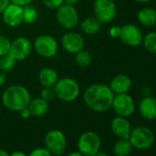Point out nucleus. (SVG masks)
<instances>
[{
    "label": "nucleus",
    "instance_id": "f257e3e1",
    "mask_svg": "<svg viewBox=\"0 0 156 156\" xmlns=\"http://www.w3.org/2000/svg\"><path fill=\"white\" fill-rule=\"evenodd\" d=\"M114 96L109 86L94 84L85 90L84 101L91 110L101 113L111 108Z\"/></svg>",
    "mask_w": 156,
    "mask_h": 156
},
{
    "label": "nucleus",
    "instance_id": "f03ea898",
    "mask_svg": "<svg viewBox=\"0 0 156 156\" xmlns=\"http://www.w3.org/2000/svg\"><path fill=\"white\" fill-rule=\"evenodd\" d=\"M31 100L30 91L23 86L13 85L9 87L2 95V103L9 110L20 111L28 108Z\"/></svg>",
    "mask_w": 156,
    "mask_h": 156
},
{
    "label": "nucleus",
    "instance_id": "7ed1b4c3",
    "mask_svg": "<svg viewBox=\"0 0 156 156\" xmlns=\"http://www.w3.org/2000/svg\"><path fill=\"white\" fill-rule=\"evenodd\" d=\"M56 98L64 102H73L80 96V86L74 79L70 77H63L57 81L53 87Z\"/></svg>",
    "mask_w": 156,
    "mask_h": 156
},
{
    "label": "nucleus",
    "instance_id": "20e7f679",
    "mask_svg": "<svg viewBox=\"0 0 156 156\" xmlns=\"http://www.w3.org/2000/svg\"><path fill=\"white\" fill-rule=\"evenodd\" d=\"M129 140L130 141L133 149L147 150L153 145L155 136L150 128L138 126L134 129H131Z\"/></svg>",
    "mask_w": 156,
    "mask_h": 156
},
{
    "label": "nucleus",
    "instance_id": "39448f33",
    "mask_svg": "<svg viewBox=\"0 0 156 156\" xmlns=\"http://www.w3.org/2000/svg\"><path fill=\"white\" fill-rule=\"evenodd\" d=\"M77 149L85 156H94L101 149V139L97 132L87 131L77 140Z\"/></svg>",
    "mask_w": 156,
    "mask_h": 156
},
{
    "label": "nucleus",
    "instance_id": "423d86ee",
    "mask_svg": "<svg viewBox=\"0 0 156 156\" xmlns=\"http://www.w3.org/2000/svg\"><path fill=\"white\" fill-rule=\"evenodd\" d=\"M33 49L40 56L43 58H52L58 52L59 43L53 36L42 34L35 39Z\"/></svg>",
    "mask_w": 156,
    "mask_h": 156
},
{
    "label": "nucleus",
    "instance_id": "0eeeda50",
    "mask_svg": "<svg viewBox=\"0 0 156 156\" xmlns=\"http://www.w3.org/2000/svg\"><path fill=\"white\" fill-rule=\"evenodd\" d=\"M45 148L52 156L62 155L67 147V140L64 133L60 129H51L45 136Z\"/></svg>",
    "mask_w": 156,
    "mask_h": 156
},
{
    "label": "nucleus",
    "instance_id": "6e6552de",
    "mask_svg": "<svg viewBox=\"0 0 156 156\" xmlns=\"http://www.w3.org/2000/svg\"><path fill=\"white\" fill-rule=\"evenodd\" d=\"M56 20L62 28L73 30L79 23V14L74 6L62 4L56 9Z\"/></svg>",
    "mask_w": 156,
    "mask_h": 156
},
{
    "label": "nucleus",
    "instance_id": "1a4fd4ad",
    "mask_svg": "<svg viewBox=\"0 0 156 156\" xmlns=\"http://www.w3.org/2000/svg\"><path fill=\"white\" fill-rule=\"evenodd\" d=\"M93 10L95 18L102 24L111 22L117 15V6L113 0H95Z\"/></svg>",
    "mask_w": 156,
    "mask_h": 156
},
{
    "label": "nucleus",
    "instance_id": "9d476101",
    "mask_svg": "<svg viewBox=\"0 0 156 156\" xmlns=\"http://www.w3.org/2000/svg\"><path fill=\"white\" fill-rule=\"evenodd\" d=\"M111 108L118 116L128 118L135 111V102L131 96L128 93L115 95Z\"/></svg>",
    "mask_w": 156,
    "mask_h": 156
},
{
    "label": "nucleus",
    "instance_id": "9b49d317",
    "mask_svg": "<svg viewBox=\"0 0 156 156\" xmlns=\"http://www.w3.org/2000/svg\"><path fill=\"white\" fill-rule=\"evenodd\" d=\"M33 44L27 37H18L11 41L9 54L17 61L21 62L26 60L31 53Z\"/></svg>",
    "mask_w": 156,
    "mask_h": 156
},
{
    "label": "nucleus",
    "instance_id": "f8f14e48",
    "mask_svg": "<svg viewBox=\"0 0 156 156\" xmlns=\"http://www.w3.org/2000/svg\"><path fill=\"white\" fill-rule=\"evenodd\" d=\"M61 43L63 50L71 54H75L85 48L84 37L80 33L75 31L66 32L62 37Z\"/></svg>",
    "mask_w": 156,
    "mask_h": 156
},
{
    "label": "nucleus",
    "instance_id": "ddd939ff",
    "mask_svg": "<svg viewBox=\"0 0 156 156\" xmlns=\"http://www.w3.org/2000/svg\"><path fill=\"white\" fill-rule=\"evenodd\" d=\"M119 39L121 41L131 47L140 46L142 43L143 34L142 31L133 24H126L121 27V33Z\"/></svg>",
    "mask_w": 156,
    "mask_h": 156
},
{
    "label": "nucleus",
    "instance_id": "4468645a",
    "mask_svg": "<svg viewBox=\"0 0 156 156\" xmlns=\"http://www.w3.org/2000/svg\"><path fill=\"white\" fill-rule=\"evenodd\" d=\"M2 19L7 26L10 28L19 27L23 23V7L9 3L2 12Z\"/></svg>",
    "mask_w": 156,
    "mask_h": 156
},
{
    "label": "nucleus",
    "instance_id": "2eb2a0df",
    "mask_svg": "<svg viewBox=\"0 0 156 156\" xmlns=\"http://www.w3.org/2000/svg\"><path fill=\"white\" fill-rule=\"evenodd\" d=\"M110 128L113 134L119 139H129L131 131V125L129 121L127 118L121 116H117L112 119Z\"/></svg>",
    "mask_w": 156,
    "mask_h": 156
},
{
    "label": "nucleus",
    "instance_id": "dca6fc26",
    "mask_svg": "<svg viewBox=\"0 0 156 156\" xmlns=\"http://www.w3.org/2000/svg\"><path fill=\"white\" fill-rule=\"evenodd\" d=\"M140 116L147 120H153L156 119V98L146 96L139 103L138 107Z\"/></svg>",
    "mask_w": 156,
    "mask_h": 156
},
{
    "label": "nucleus",
    "instance_id": "f3484780",
    "mask_svg": "<svg viewBox=\"0 0 156 156\" xmlns=\"http://www.w3.org/2000/svg\"><path fill=\"white\" fill-rule=\"evenodd\" d=\"M131 79L126 74L119 73L112 78L109 84V87L114 93V95L128 93L131 88Z\"/></svg>",
    "mask_w": 156,
    "mask_h": 156
},
{
    "label": "nucleus",
    "instance_id": "a211bd4d",
    "mask_svg": "<svg viewBox=\"0 0 156 156\" xmlns=\"http://www.w3.org/2000/svg\"><path fill=\"white\" fill-rule=\"evenodd\" d=\"M39 81L43 87H53L59 80L57 72L50 67L42 68L39 73Z\"/></svg>",
    "mask_w": 156,
    "mask_h": 156
},
{
    "label": "nucleus",
    "instance_id": "6ab92c4d",
    "mask_svg": "<svg viewBox=\"0 0 156 156\" xmlns=\"http://www.w3.org/2000/svg\"><path fill=\"white\" fill-rule=\"evenodd\" d=\"M28 108L30 112L31 116L34 117H42L44 115H46L49 111L50 108V105L49 102L44 100L43 98H36L34 99H31Z\"/></svg>",
    "mask_w": 156,
    "mask_h": 156
},
{
    "label": "nucleus",
    "instance_id": "aec40b11",
    "mask_svg": "<svg viewBox=\"0 0 156 156\" xmlns=\"http://www.w3.org/2000/svg\"><path fill=\"white\" fill-rule=\"evenodd\" d=\"M139 22L145 27H153L156 25V10L151 8H144L138 12Z\"/></svg>",
    "mask_w": 156,
    "mask_h": 156
},
{
    "label": "nucleus",
    "instance_id": "412c9836",
    "mask_svg": "<svg viewBox=\"0 0 156 156\" xmlns=\"http://www.w3.org/2000/svg\"><path fill=\"white\" fill-rule=\"evenodd\" d=\"M80 27L84 33L87 35H94L100 30L102 27V23L95 17H89L85 19L81 22Z\"/></svg>",
    "mask_w": 156,
    "mask_h": 156
},
{
    "label": "nucleus",
    "instance_id": "4be33fe9",
    "mask_svg": "<svg viewBox=\"0 0 156 156\" xmlns=\"http://www.w3.org/2000/svg\"><path fill=\"white\" fill-rule=\"evenodd\" d=\"M133 147L129 139H119L113 146V151L116 156H129Z\"/></svg>",
    "mask_w": 156,
    "mask_h": 156
},
{
    "label": "nucleus",
    "instance_id": "5701e85b",
    "mask_svg": "<svg viewBox=\"0 0 156 156\" xmlns=\"http://www.w3.org/2000/svg\"><path fill=\"white\" fill-rule=\"evenodd\" d=\"M74 55H75L76 64L81 68L88 67L92 62V56L90 52L86 50H82L80 51H78Z\"/></svg>",
    "mask_w": 156,
    "mask_h": 156
},
{
    "label": "nucleus",
    "instance_id": "b1692460",
    "mask_svg": "<svg viewBox=\"0 0 156 156\" xmlns=\"http://www.w3.org/2000/svg\"><path fill=\"white\" fill-rule=\"evenodd\" d=\"M38 17V10L34 7H31L30 5L23 7V22L26 24H33L37 21Z\"/></svg>",
    "mask_w": 156,
    "mask_h": 156
},
{
    "label": "nucleus",
    "instance_id": "393cba45",
    "mask_svg": "<svg viewBox=\"0 0 156 156\" xmlns=\"http://www.w3.org/2000/svg\"><path fill=\"white\" fill-rule=\"evenodd\" d=\"M142 44L146 51L151 53L156 54V31L147 33L142 40Z\"/></svg>",
    "mask_w": 156,
    "mask_h": 156
},
{
    "label": "nucleus",
    "instance_id": "a878e982",
    "mask_svg": "<svg viewBox=\"0 0 156 156\" xmlns=\"http://www.w3.org/2000/svg\"><path fill=\"white\" fill-rule=\"evenodd\" d=\"M17 61L9 54H6L3 56H0V71L8 73L14 69L16 66Z\"/></svg>",
    "mask_w": 156,
    "mask_h": 156
},
{
    "label": "nucleus",
    "instance_id": "bb28decb",
    "mask_svg": "<svg viewBox=\"0 0 156 156\" xmlns=\"http://www.w3.org/2000/svg\"><path fill=\"white\" fill-rule=\"evenodd\" d=\"M11 41L5 35L0 34V56L9 53Z\"/></svg>",
    "mask_w": 156,
    "mask_h": 156
},
{
    "label": "nucleus",
    "instance_id": "cd10ccee",
    "mask_svg": "<svg viewBox=\"0 0 156 156\" xmlns=\"http://www.w3.org/2000/svg\"><path fill=\"white\" fill-rule=\"evenodd\" d=\"M41 98L50 102L56 98L55 90L53 87H43L41 91Z\"/></svg>",
    "mask_w": 156,
    "mask_h": 156
},
{
    "label": "nucleus",
    "instance_id": "c85d7f7f",
    "mask_svg": "<svg viewBox=\"0 0 156 156\" xmlns=\"http://www.w3.org/2000/svg\"><path fill=\"white\" fill-rule=\"evenodd\" d=\"M42 3L47 9L56 10L63 4V0H42Z\"/></svg>",
    "mask_w": 156,
    "mask_h": 156
},
{
    "label": "nucleus",
    "instance_id": "c756f323",
    "mask_svg": "<svg viewBox=\"0 0 156 156\" xmlns=\"http://www.w3.org/2000/svg\"><path fill=\"white\" fill-rule=\"evenodd\" d=\"M29 156H52V154L46 148H37L34 149Z\"/></svg>",
    "mask_w": 156,
    "mask_h": 156
},
{
    "label": "nucleus",
    "instance_id": "7c9ffc66",
    "mask_svg": "<svg viewBox=\"0 0 156 156\" xmlns=\"http://www.w3.org/2000/svg\"><path fill=\"white\" fill-rule=\"evenodd\" d=\"M121 33V27L119 26H113L109 29V35L113 39H118L120 37Z\"/></svg>",
    "mask_w": 156,
    "mask_h": 156
},
{
    "label": "nucleus",
    "instance_id": "2f4dec72",
    "mask_svg": "<svg viewBox=\"0 0 156 156\" xmlns=\"http://www.w3.org/2000/svg\"><path fill=\"white\" fill-rule=\"evenodd\" d=\"M32 1H33V0H10V3L24 7V6L30 5Z\"/></svg>",
    "mask_w": 156,
    "mask_h": 156
},
{
    "label": "nucleus",
    "instance_id": "473e14b6",
    "mask_svg": "<svg viewBox=\"0 0 156 156\" xmlns=\"http://www.w3.org/2000/svg\"><path fill=\"white\" fill-rule=\"evenodd\" d=\"M10 0H0V14H2L4 9L9 6Z\"/></svg>",
    "mask_w": 156,
    "mask_h": 156
},
{
    "label": "nucleus",
    "instance_id": "72a5a7b5",
    "mask_svg": "<svg viewBox=\"0 0 156 156\" xmlns=\"http://www.w3.org/2000/svg\"><path fill=\"white\" fill-rule=\"evenodd\" d=\"M20 113L21 118H23V119H29V118L31 116V115H30V110H29V108H24V109L20 110Z\"/></svg>",
    "mask_w": 156,
    "mask_h": 156
},
{
    "label": "nucleus",
    "instance_id": "f704fd0d",
    "mask_svg": "<svg viewBox=\"0 0 156 156\" xmlns=\"http://www.w3.org/2000/svg\"><path fill=\"white\" fill-rule=\"evenodd\" d=\"M7 82V74L5 72L0 71V87L4 86Z\"/></svg>",
    "mask_w": 156,
    "mask_h": 156
},
{
    "label": "nucleus",
    "instance_id": "c9c22d12",
    "mask_svg": "<svg viewBox=\"0 0 156 156\" xmlns=\"http://www.w3.org/2000/svg\"><path fill=\"white\" fill-rule=\"evenodd\" d=\"M78 2H79V0H63V4L70 6H75Z\"/></svg>",
    "mask_w": 156,
    "mask_h": 156
},
{
    "label": "nucleus",
    "instance_id": "e433bc0d",
    "mask_svg": "<svg viewBox=\"0 0 156 156\" xmlns=\"http://www.w3.org/2000/svg\"><path fill=\"white\" fill-rule=\"evenodd\" d=\"M10 156H28L26 153H24L23 151H13Z\"/></svg>",
    "mask_w": 156,
    "mask_h": 156
},
{
    "label": "nucleus",
    "instance_id": "4c0bfd02",
    "mask_svg": "<svg viewBox=\"0 0 156 156\" xmlns=\"http://www.w3.org/2000/svg\"><path fill=\"white\" fill-rule=\"evenodd\" d=\"M67 156H85L84 154H82L80 151H73V152H71V153H69Z\"/></svg>",
    "mask_w": 156,
    "mask_h": 156
},
{
    "label": "nucleus",
    "instance_id": "58836bf2",
    "mask_svg": "<svg viewBox=\"0 0 156 156\" xmlns=\"http://www.w3.org/2000/svg\"><path fill=\"white\" fill-rule=\"evenodd\" d=\"M94 156H109L107 152H105V151H98Z\"/></svg>",
    "mask_w": 156,
    "mask_h": 156
},
{
    "label": "nucleus",
    "instance_id": "ea45409f",
    "mask_svg": "<svg viewBox=\"0 0 156 156\" xmlns=\"http://www.w3.org/2000/svg\"><path fill=\"white\" fill-rule=\"evenodd\" d=\"M0 156H10V153H9L5 150H1V149H0Z\"/></svg>",
    "mask_w": 156,
    "mask_h": 156
},
{
    "label": "nucleus",
    "instance_id": "a19ab883",
    "mask_svg": "<svg viewBox=\"0 0 156 156\" xmlns=\"http://www.w3.org/2000/svg\"><path fill=\"white\" fill-rule=\"evenodd\" d=\"M134 1H136L138 3H148V2L151 1V0H134Z\"/></svg>",
    "mask_w": 156,
    "mask_h": 156
}]
</instances>
